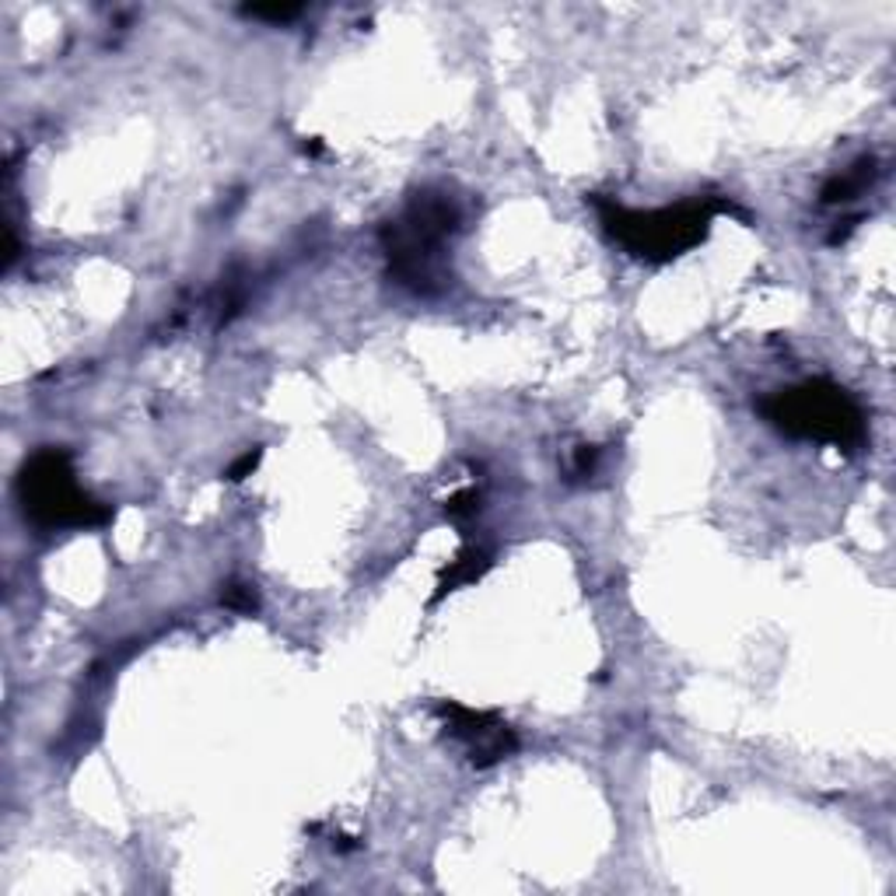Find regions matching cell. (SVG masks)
I'll return each instance as SVG.
<instances>
[{
  "label": "cell",
  "mask_w": 896,
  "mask_h": 896,
  "mask_svg": "<svg viewBox=\"0 0 896 896\" xmlns=\"http://www.w3.org/2000/svg\"><path fill=\"white\" fill-rule=\"evenodd\" d=\"M242 11L249 18H260V21H277V25L302 14V8H298V4H252V8H242Z\"/></svg>",
  "instance_id": "11"
},
{
  "label": "cell",
  "mask_w": 896,
  "mask_h": 896,
  "mask_svg": "<svg viewBox=\"0 0 896 896\" xmlns=\"http://www.w3.org/2000/svg\"><path fill=\"white\" fill-rule=\"evenodd\" d=\"M18 501L25 519L39 529H92L113 519L110 504H98L84 494L74 480V466L67 448H39L21 466L18 477Z\"/></svg>",
  "instance_id": "4"
},
{
  "label": "cell",
  "mask_w": 896,
  "mask_h": 896,
  "mask_svg": "<svg viewBox=\"0 0 896 896\" xmlns=\"http://www.w3.org/2000/svg\"><path fill=\"white\" fill-rule=\"evenodd\" d=\"M459 204L441 189L414 194L399 218L382 225V249H386L393 281L420 298H435L452 288L445 242L459 231Z\"/></svg>",
  "instance_id": "1"
},
{
  "label": "cell",
  "mask_w": 896,
  "mask_h": 896,
  "mask_svg": "<svg viewBox=\"0 0 896 896\" xmlns=\"http://www.w3.org/2000/svg\"><path fill=\"white\" fill-rule=\"evenodd\" d=\"M872 179H876V162L872 158H862L855 162L851 168H844L841 176H834L826 186H823V204H847V200H855L862 197L865 189L872 186Z\"/></svg>",
  "instance_id": "7"
},
{
  "label": "cell",
  "mask_w": 896,
  "mask_h": 896,
  "mask_svg": "<svg viewBox=\"0 0 896 896\" xmlns=\"http://www.w3.org/2000/svg\"><path fill=\"white\" fill-rule=\"evenodd\" d=\"M480 490L477 487H466V490H459V494H452L448 498V504H445V515L448 519H456V522H466V519H473L477 511H480Z\"/></svg>",
  "instance_id": "9"
},
{
  "label": "cell",
  "mask_w": 896,
  "mask_h": 896,
  "mask_svg": "<svg viewBox=\"0 0 896 896\" xmlns=\"http://www.w3.org/2000/svg\"><path fill=\"white\" fill-rule=\"evenodd\" d=\"M760 417L774 431L802 441L837 445L844 452H858L868 438L865 414L847 389L826 378H809L802 386H788L757 403Z\"/></svg>",
  "instance_id": "3"
},
{
  "label": "cell",
  "mask_w": 896,
  "mask_h": 896,
  "mask_svg": "<svg viewBox=\"0 0 896 896\" xmlns=\"http://www.w3.org/2000/svg\"><path fill=\"white\" fill-rule=\"evenodd\" d=\"M438 715L445 721V732L462 742V750L473 767H494L519 750V736L508 721H501L494 711L462 708V704L441 700Z\"/></svg>",
  "instance_id": "5"
},
{
  "label": "cell",
  "mask_w": 896,
  "mask_h": 896,
  "mask_svg": "<svg viewBox=\"0 0 896 896\" xmlns=\"http://www.w3.org/2000/svg\"><path fill=\"white\" fill-rule=\"evenodd\" d=\"M487 567H490V553H487L483 546H466V550L459 553V558L441 571V585H438L435 603L445 600L448 592H456V588H462V585H469V582H477Z\"/></svg>",
  "instance_id": "6"
},
{
  "label": "cell",
  "mask_w": 896,
  "mask_h": 896,
  "mask_svg": "<svg viewBox=\"0 0 896 896\" xmlns=\"http://www.w3.org/2000/svg\"><path fill=\"white\" fill-rule=\"evenodd\" d=\"M592 204L600 207L610 239L648 263H669L676 256L690 252L708 239L715 215H725V210L736 215V207L718 197H694L663 210H627L603 197H592Z\"/></svg>",
  "instance_id": "2"
},
{
  "label": "cell",
  "mask_w": 896,
  "mask_h": 896,
  "mask_svg": "<svg viewBox=\"0 0 896 896\" xmlns=\"http://www.w3.org/2000/svg\"><path fill=\"white\" fill-rule=\"evenodd\" d=\"M600 448L595 445H579V452H574V462H571V480H592L595 469H600Z\"/></svg>",
  "instance_id": "10"
},
{
  "label": "cell",
  "mask_w": 896,
  "mask_h": 896,
  "mask_svg": "<svg viewBox=\"0 0 896 896\" xmlns=\"http://www.w3.org/2000/svg\"><path fill=\"white\" fill-rule=\"evenodd\" d=\"M221 603H225V610H235V613H256V610H260L256 588L246 585V582H228L225 592H221Z\"/></svg>",
  "instance_id": "8"
},
{
  "label": "cell",
  "mask_w": 896,
  "mask_h": 896,
  "mask_svg": "<svg viewBox=\"0 0 896 896\" xmlns=\"http://www.w3.org/2000/svg\"><path fill=\"white\" fill-rule=\"evenodd\" d=\"M260 456H263V448H249V452L228 469V480H246V477L252 473V469L260 466Z\"/></svg>",
  "instance_id": "12"
}]
</instances>
